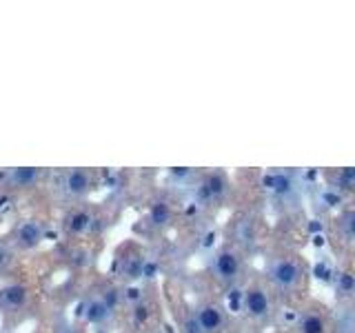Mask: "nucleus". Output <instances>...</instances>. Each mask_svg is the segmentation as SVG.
Returning <instances> with one entry per match:
<instances>
[{
  "label": "nucleus",
  "instance_id": "nucleus-2",
  "mask_svg": "<svg viewBox=\"0 0 355 333\" xmlns=\"http://www.w3.org/2000/svg\"><path fill=\"white\" fill-rule=\"evenodd\" d=\"M242 311L255 322H266L273 316V300L262 284H251L242 293Z\"/></svg>",
  "mask_w": 355,
  "mask_h": 333
},
{
  "label": "nucleus",
  "instance_id": "nucleus-21",
  "mask_svg": "<svg viewBox=\"0 0 355 333\" xmlns=\"http://www.w3.org/2000/svg\"><path fill=\"white\" fill-rule=\"evenodd\" d=\"M58 333H76V331H71V327H62Z\"/></svg>",
  "mask_w": 355,
  "mask_h": 333
},
{
  "label": "nucleus",
  "instance_id": "nucleus-18",
  "mask_svg": "<svg viewBox=\"0 0 355 333\" xmlns=\"http://www.w3.org/2000/svg\"><path fill=\"white\" fill-rule=\"evenodd\" d=\"M14 244L7 240H0V273H5L11 262H14Z\"/></svg>",
  "mask_w": 355,
  "mask_h": 333
},
{
  "label": "nucleus",
  "instance_id": "nucleus-5",
  "mask_svg": "<svg viewBox=\"0 0 355 333\" xmlns=\"http://www.w3.org/2000/svg\"><path fill=\"white\" fill-rule=\"evenodd\" d=\"M191 314L202 333H220L225 329V311H222V307H218L216 302L198 305Z\"/></svg>",
  "mask_w": 355,
  "mask_h": 333
},
{
  "label": "nucleus",
  "instance_id": "nucleus-19",
  "mask_svg": "<svg viewBox=\"0 0 355 333\" xmlns=\"http://www.w3.org/2000/svg\"><path fill=\"white\" fill-rule=\"evenodd\" d=\"M336 333H355V322L353 318H340L338 325H336Z\"/></svg>",
  "mask_w": 355,
  "mask_h": 333
},
{
  "label": "nucleus",
  "instance_id": "nucleus-20",
  "mask_svg": "<svg viewBox=\"0 0 355 333\" xmlns=\"http://www.w3.org/2000/svg\"><path fill=\"white\" fill-rule=\"evenodd\" d=\"M182 333H202V331H200V327H198L193 314L184 316V320H182Z\"/></svg>",
  "mask_w": 355,
  "mask_h": 333
},
{
  "label": "nucleus",
  "instance_id": "nucleus-13",
  "mask_svg": "<svg viewBox=\"0 0 355 333\" xmlns=\"http://www.w3.org/2000/svg\"><path fill=\"white\" fill-rule=\"evenodd\" d=\"M329 185L338 191L355 194V169L353 166H344V169H336L329 173Z\"/></svg>",
  "mask_w": 355,
  "mask_h": 333
},
{
  "label": "nucleus",
  "instance_id": "nucleus-3",
  "mask_svg": "<svg viewBox=\"0 0 355 333\" xmlns=\"http://www.w3.org/2000/svg\"><path fill=\"white\" fill-rule=\"evenodd\" d=\"M211 269H214V275L220 284H236L240 280L242 273V260L238 251H233L229 247H222L216 251L214 262H211Z\"/></svg>",
  "mask_w": 355,
  "mask_h": 333
},
{
  "label": "nucleus",
  "instance_id": "nucleus-6",
  "mask_svg": "<svg viewBox=\"0 0 355 333\" xmlns=\"http://www.w3.org/2000/svg\"><path fill=\"white\" fill-rule=\"evenodd\" d=\"M44 240V227L40 225L38 220H25L22 225L16 229L14 233V249H22V251H29V249H36L40 247Z\"/></svg>",
  "mask_w": 355,
  "mask_h": 333
},
{
  "label": "nucleus",
  "instance_id": "nucleus-1",
  "mask_svg": "<svg viewBox=\"0 0 355 333\" xmlns=\"http://www.w3.org/2000/svg\"><path fill=\"white\" fill-rule=\"evenodd\" d=\"M266 278L269 282L282 293H293L295 289L302 284L304 269L291 255H275L266 264Z\"/></svg>",
  "mask_w": 355,
  "mask_h": 333
},
{
  "label": "nucleus",
  "instance_id": "nucleus-10",
  "mask_svg": "<svg viewBox=\"0 0 355 333\" xmlns=\"http://www.w3.org/2000/svg\"><path fill=\"white\" fill-rule=\"evenodd\" d=\"M297 331L300 333H327V318L320 309H309L304 311L297 320Z\"/></svg>",
  "mask_w": 355,
  "mask_h": 333
},
{
  "label": "nucleus",
  "instance_id": "nucleus-7",
  "mask_svg": "<svg viewBox=\"0 0 355 333\" xmlns=\"http://www.w3.org/2000/svg\"><path fill=\"white\" fill-rule=\"evenodd\" d=\"M31 298V291L27 284L22 282H11L0 289V311H20L25 309Z\"/></svg>",
  "mask_w": 355,
  "mask_h": 333
},
{
  "label": "nucleus",
  "instance_id": "nucleus-15",
  "mask_svg": "<svg viewBox=\"0 0 355 333\" xmlns=\"http://www.w3.org/2000/svg\"><path fill=\"white\" fill-rule=\"evenodd\" d=\"M89 227H92V216H89L87 211H76L69 218V231L76 233V236H83Z\"/></svg>",
  "mask_w": 355,
  "mask_h": 333
},
{
  "label": "nucleus",
  "instance_id": "nucleus-9",
  "mask_svg": "<svg viewBox=\"0 0 355 333\" xmlns=\"http://www.w3.org/2000/svg\"><path fill=\"white\" fill-rule=\"evenodd\" d=\"M262 187L277 198H288L291 194H295V189H297L295 173L293 171H269L262 178Z\"/></svg>",
  "mask_w": 355,
  "mask_h": 333
},
{
  "label": "nucleus",
  "instance_id": "nucleus-14",
  "mask_svg": "<svg viewBox=\"0 0 355 333\" xmlns=\"http://www.w3.org/2000/svg\"><path fill=\"white\" fill-rule=\"evenodd\" d=\"M338 231L342 238H347L349 242H355V209H347L338 216Z\"/></svg>",
  "mask_w": 355,
  "mask_h": 333
},
{
  "label": "nucleus",
  "instance_id": "nucleus-8",
  "mask_svg": "<svg viewBox=\"0 0 355 333\" xmlns=\"http://www.w3.org/2000/svg\"><path fill=\"white\" fill-rule=\"evenodd\" d=\"M62 189L73 198H83L94 189V176L89 169H69L62 176Z\"/></svg>",
  "mask_w": 355,
  "mask_h": 333
},
{
  "label": "nucleus",
  "instance_id": "nucleus-12",
  "mask_svg": "<svg viewBox=\"0 0 355 333\" xmlns=\"http://www.w3.org/2000/svg\"><path fill=\"white\" fill-rule=\"evenodd\" d=\"M227 187H229V182L222 173H209L205 178V182L200 185V194H202L207 200H218L227 194Z\"/></svg>",
  "mask_w": 355,
  "mask_h": 333
},
{
  "label": "nucleus",
  "instance_id": "nucleus-11",
  "mask_svg": "<svg viewBox=\"0 0 355 333\" xmlns=\"http://www.w3.org/2000/svg\"><path fill=\"white\" fill-rule=\"evenodd\" d=\"M40 169L36 166H16L7 173V182L16 189H29L40 180Z\"/></svg>",
  "mask_w": 355,
  "mask_h": 333
},
{
  "label": "nucleus",
  "instance_id": "nucleus-4",
  "mask_svg": "<svg viewBox=\"0 0 355 333\" xmlns=\"http://www.w3.org/2000/svg\"><path fill=\"white\" fill-rule=\"evenodd\" d=\"M83 318L92 327H107L114 320V305L109 302L107 296H94L85 302Z\"/></svg>",
  "mask_w": 355,
  "mask_h": 333
},
{
  "label": "nucleus",
  "instance_id": "nucleus-17",
  "mask_svg": "<svg viewBox=\"0 0 355 333\" xmlns=\"http://www.w3.org/2000/svg\"><path fill=\"white\" fill-rule=\"evenodd\" d=\"M336 287H338V291H340L342 296H355V273H351V271H342V273L338 275Z\"/></svg>",
  "mask_w": 355,
  "mask_h": 333
},
{
  "label": "nucleus",
  "instance_id": "nucleus-16",
  "mask_svg": "<svg viewBox=\"0 0 355 333\" xmlns=\"http://www.w3.org/2000/svg\"><path fill=\"white\" fill-rule=\"evenodd\" d=\"M151 220H153V225L164 227L166 222L171 220V207L166 205V203H155L151 207Z\"/></svg>",
  "mask_w": 355,
  "mask_h": 333
}]
</instances>
